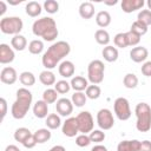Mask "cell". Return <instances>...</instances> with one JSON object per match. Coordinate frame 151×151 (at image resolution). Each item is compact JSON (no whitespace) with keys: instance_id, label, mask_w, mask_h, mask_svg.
Instances as JSON below:
<instances>
[{"instance_id":"cell-1","label":"cell","mask_w":151,"mask_h":151,"mask_svg":"<svg viewBox=\"0 0 151 151\" xmlns=\"http://www.w3.org/2000/svg\"><path fill=\"white\" fill-rule=\"evenodd\" d=\"M70 52H71V46L68 42L64 40L57 41L53 45H51L47 48V51L42 54L41 63L46 70H52L58 65V63L61 59L68 55Z\"/></svg>"},{"instance_id":"cell-2","label":"cell","mask_w":151,"mask_h":151,"mask_svg":"<svg viewBox=\"0 0 151 151\" xmlns=\"http://www.w3.org/2000/svg\"><path fill=\"white\" fill-rule=\"evenodd\" d=\"M32 32L34 35L42 38L45 41H53L59 34L54 19L50 17H44L35 20L32 26Z\"/></svg>"},{"instance_id":"cell-3","label":"cell","mask_w":151,"mask_h":151,"mask_svg":"<svg viewBox=\"0 0 151 151\" xmlns=\"http://www.w3.org/2000/svg\"><path fill=\"white\" fill-rule=\"evenodd\" d=\"M33 100L32 92L26 87H21L17 91V99L12 105L11 113L15 119H22L27 114Z\"/></svg>"},{"instance_id":"cell-4","label":"cell","mask_w":151,"mask_h":151,"mask_svg":"<svg viewBox=\"0 0 151 151\" xmlns=\"http://www.w3.org/2000/svg\"><path fill=\"white\" fill-rule=\"evenodd\" d=\"M137 117L136 127L139 132H147L151 129V107L146 103H138L134 107Z\"/></svg>"},{"instance_id":"cell-5","label":"cell","mask_w":151,"mask_h":151,"mask_svg":"<svg viewBox=\"0 0 151 151\" xmlns=\"http://www.w3.org/2000/svg\"><path fill=\"white\" fill-rule=\"evenodd\" d=\"M105 65L101 60L94 59L87 66V80L93 85H98L104 80Z\"/></svg>"},{"instance_id":"cell-6","label":"cell","mask_w":151,"mask_h":151,"mask_svg":"<svg viewBox=\"0 0 151 151\" xmlns=\"http://www.w3.org/2000/svg\"><path fill=\"white\" fill-rule=\"evenodd\" d=\"M24 22L19 17H5L0 20V29L5 34L17 35L21 32Z\"/></svg>"},{"instance_id":"cell-7","label":"cell","mask_w":151,"mask_h":151,"mask_svg":"<svg viewBox=\"0 0 151 151\" xmlns=\"http://www.w3.org/2000/svg\"><path fill=\"white\" fill-rule=\"evenodd\" d=\"M113 110L119 120H127L131 117V109L130 103L126 98L119 97L113 103Z\"/></svg>"},{"instance_id":"cell-8","label":"cell","mask_w":151,"mask_h":151,"mask_svg":"<svg viewBox=\"0 0 151 151\" xmlns=\"http://www.w3.org/2000/svg\"><path fill=\"white\" fill-rule=\"evenodd\" d=\"M76 118H77V122H78L79 132L87 134V132H92L93 131L94 122H93L92 114L88 111H81Z\"/></svg>"},{"instance_id":"cell-9","label":"cell","mask_w":151,"mask_h":151,"mask_svg":"<svg viewBox=\"0 0 151 151\" xmlns=\"http://www.w3.org/2000/svg\"><path fill=\"white\" fill-rule=\"evenodd\" d=\"M97 124L101 130H110L114 125L113 114L109 109H101L97 113Z\"/></svg>"},{"instance_id":"cell-10","label":"cell","mask_w":151,"mask_h":151,"mask_svg":"<svg viewBox=\"0 0 151 151\" xmlns=\"http://www.w3.org/2000/svg\"><path fill=\"white\" fill-rule=\"evenodd\" d=\"M61 131H63V133H64L66 137H74V136L79 132L77 118H76V117H70V118H67V119L63 123Z\"/></svg>"},{"instance_id":"cell-11","label":"cell","mask_w":151,"mask_h":151,"mask_svg":"<svg viewBox=\"0 0 151 151\" xmlns=\"http://www.w3.org/2000/svg\"><path fill=\"white\" fill-rule=\"evenodd\" d=\"M55 110L57 112L63 116V117H67L72 113L73 111V103L72 100L67 99V98H60L57 100V104H55Z\"/></svg>"},{"instance_id":"cell-12","label":"cell","mask_w":151,"mask_h":151,"mask_svg":"<svg viewBox=\"0 0 151 151\" xmlns=\"http://www.w3.org/2000/svg\"><path fill=\"white\" fill-rule=\"evenodd\" d=\"M18 79V74H17V71L15 68L11 67V66H7V67H4L0 72V80L1 83L4 84H7V85H13Z\"/></svg>"},{"instance_id":"cell-13","label":"cell","mask_w":151,"mask_h":151,"mask_svg":"<svg viewBox=\"0 0 151 151\" xmlns=\"http://www.w3.org/2000/svg\"><path fill=\"white\" fill-rule=\"evenodd\" d=\"M149 55V51L144 46H136L130 51V58L134 63H142L145 61Z\"/></svg>"},{"instance_id":"cell-14","label":"cell","mask_w":151,"mask_h":151,"mask_svg":"<svg viewBox=\"0 0 151 151\" xmlns=\"http://www.w3.org/2000/svg\"><path fill=\"white\" fill-rule=\"evenodd\" d=\"M14 51L7 44H0V63L9 64L14 60Z\"/></svg>"},{"instance_id":"cell-15","label":"cell","mask_w":151,"mask_h":151,"mask_svg":"<svg viewBox=\"0 0 151 151\" xmlns=\"http://www.w3.org/2000/svg\"><path fill=\"white\" fill-rule=\"evenodd\" d=\"M144 0H123L122 1V9L125 13H132L137 9H140L144 6Z\"/></svg>"},{"instance_id":"cell-16","label":"cell","mask_w":151,"mask_h":151,"mask_svg":"<svg viewBox=\"0 0 151 151\" xmlns=\"http://www.w3.org/2000/svg\"><path fill=\"white\" fill-rule=\"evenodd\" d=\"M58 71H59V74L63 78H71L76 72V67H74V64L72 61L64 60V61L60 63V65L58 67Z\"/></svg>"},{"instance_id":"cell-17","label":"cell","mask_w":151,"mask_h":151,"mask_svg":"<svg viewBox=\"0 0 151 151\" xmlns=\"http://www.w3.org/2000/svg\"><path fill=\"white\" fill-rule=\"evenodd\" d=\"M139 149H140V142L137 139L122 140L117 146V151H139Z\"/></svg>"},{"instance_id":"cell-18","label":"cell","mask_w":151,"mask_h":151,"mask_svg":"<svg viewBox=\"0 0 151 151\" xmlns=\"http://www.w3.org/2000/svg\"><path fill=\"white\" fill-rule=\"evenodd\" d=\"M33 113L37 118H47L48 113V104L45 100H38L33 106Z\"/></svg>"},{"instance_id":"cell-19","label":"cell","mask_w":151,"mask_h":151,"mask_svg":"<svg viewBox=\"0 0 151 151\" xmlns=\"http://www.w3.org/2000/svg\"><path fill=\"white\" fill-rule=\"evenodd\" d=\"M79 15L83 19H91L94 15V6L90 1L81 2L79 6Z\"/></svg>"},{"instance_id":"cell-20","label":"cell","mask_w":151,"mask_h":151,"mask_svg":"<svg viewBox=\"0 0 151 151\" xmlns=\"http://www.w3.org/2000/svg\"><path fill=\"white\" fill-rule=\"evenodd\" d=\"M71 87L76 91V92H83L84 90L87 88L88 86V81L87 79H85L84 77H80V76H76L71 79Z\"/></svg>"},{"instance_id":"cell-21","label":"cell","mask_w":151,"mask_h":151,"mask_svg":"<svg viewBox=\"0 0 151 151\" xmlns=\"http://www.w3.org/2000/svg\"><path fill=\"white\" fill-rule=\"evenodd\" d=\"M101 54H103V58H104L107 63H113V61H116V60L118 59V55H119L118 50H117L116 47L111 46V45L105 46V47L103 48V51H101Z\"/></svg>"},{"instance_id":"cell-22","label":"cell","mask_w":151,"mask_h":151,"mask_svg":"<svg viewBox=\"0 0 151 151\" xmlns=\"http://www.w3.org/2000/svg\"><path fill=\"white\" fill-rule=\"evenodd\" d=\"M96 22L99 27L105 28L111 24V14L107 11H100L96 15Z\"/></svg>"},{"instance_id":"cell-23","label":"cell","mask_w":151,"mask_h":151,"mask_svg":"<svg viewBox=\"0 0 151 151\" xmlns=\"http://www.w3.org/2000/svg\"><path fill=\"white\" fill-rule=\"evenodd\" d=\"M39 80L42 85L46 86H51L53 84H55V76L53 72H51L50 70H45L42 72H40L39 74Z\"/></svg>"},{"instance_id":"cell-24","label":"cell","mask_w":151,"mask_h":151,"mask_svg":"<svg viewBox=\"0 0 151 151\" xmlns=\"http://www.w3.org/2000/svg\"><path fill=\"white\" fill-rule=\"evenodd\" d=\"M26 14L29 15L31 18H35L38 15H40L41 13V5L37 1H29L27 5H26Z\"/></svg>"},{"instance_id":"cell-25","label":"cell","mask_w":151,"mask_h":151,"mask_svg":"<svg viewBox=\"0 0 151 151\" xmlns=\"http://www.w3.org/2000/svg\"><path fill=\"white\" fill-rule=\"evenodd\" d=\"M11 45H12V47H13L14 50H17V51H24V50L26 48V46H27V40H26V38H25L24 35L17 34V35H14V37L12 38Z\"/></svg>"},{"instance_id":"cell-26","label":"cell","mask_w":151,"mask_h":151,"mask_svg":"<svg viewBox=\"0 0 151 151\" xmlns=\"http://www.w3.org/2000/svg\"><path fill=\"white\" fill-rule=\"evenodd\" d=\"M94 39L99 44V45H103V46H107L109 42H110V34L106 29L104 28H100V29H97L96 33H94Z\"/></svg>"},{"instance_id":"cell-27","label":"cell","mask_w":151,"mask_h":151,"mask_svg":"<svg viewBox=\"0 0 151 151\" xmlns=\"http://www.w3.org/2000/svg\"><path fill=\"white\" fill-rule=\"evenodd\" d=\"M19 80L20 83L26 86V87H29V86H33L35 84V77L32 72H28V71H24L20 73L19 76Z\"/></svg>"},{"instance_id":"cell-28","label":"cell","mask_w":151,"mask_h":151,"mask_svg":"<svg viewBox=\"0 0 151 151\" xmlns=\"http://www.w3.org/2000/svg\"><path fill=\"white\" fill-rule=\"evenodd\" d=\"M33 134H34L35 140H37L38 144L46 143L47 140L51 139V131H50L48 129H39V130H37Z\"/></svg>"},{"instance_id":"cell-29","label":"cell","mask_w":151,"mask_h":151,"mask_svg":"<svg viewBox=\"0 0 151 151\" xmlns=\"http://www.w3.org/2000/svg\"><path fill=\"white\" fill-rule=\"evenodd\" d=\"M46 126L51 130H55L58 129L60 125H61V120H60V117L57 114V113H51L47 116L46 118V122H45Z\"/></svg>"},{"instance_id":"cell-30","label":"cell","mask_w":151,"mask_h":151,"mask_svg":"<svg viewBox=\"0 0 151 151\" xmlns=\"http://www.w3.org/2000/svg\"><path fill=\"white\" fill-rule=\"evenodd\" d=\"M123 84L126 88H136L138 85V77L134 73H127L124 76Z\"/></svg>"},{"instance_id":"cell-31","label":"cell","mask_w":151,"mask_h":151,"mask_svg":"<svg viewBox=\"0 0 151 151\" xmlns=\"http://www.w3.org/2000/svg\"><path fill=\"white\" fill-rule=\"evenodd\" d=\"M31 134H32V133H31V131H29L28 129H26V127H19V129H17L15 132H14V139H15L17 142H19V143L22 144Z\"/></svg>"},{"instance_id":"cell-32","label":"cell","mask_w":151,"mask_h":151,"mask_svg":"<svg viewBox=\"0 0 151 151\" xmlns=\"http://www.w3.org/2000/svg\"><path fill=\"white\" fill-rule=\"evenodd\" d=\"M28 51L31 54H40L44 51V42L38 39L32 40L28 44Z\"/></svg>"},{"instance_id":"cell-33","label":"cell","mask_w":151,"mask_h":151,"mask_svg":"<svg viewBox=\"0 0 151 151\" xmlns=\"http://www.w3.org/2000/svg\"><path fill=\"white\" fill-rule=\"evenodd\" d=\"M42 100H45L47 104L57 103L58 100V92L54 88H47L42 93Z\"/></svg>"},{"instance_id":"cell-34","label":"cell","mask_w":151,"mask_h":151,"mask_svg":"<svg viewBox=\"0 0 151 151\" xmlns=\"http://www.w3.org/2000/svg\"><path fill=\"white\" fill-rule=\"evenodd\" d=\"M85 94L90 99H98L100 97V94H101V90H100V87L98 85H93L92 84V85L87 86V88L85 90Z\"/></svg>"},{"instance_id":"cell-35","label":"cell","mask_w":151,"mask_h":151,"mask_svg":"<svg viewBox=\"0 0 151 151\" xmlns=\"http://www.w3.org/2000/svg\"><path fill=\"white\" fill-rule=\"evenodd\" d=\"M72 103H73V105H76L77 107H81V106H84L85 104H86V100H87V97H86V94L85 93H83V92H74L73 94H72Z\"/></svg>"},{"instance_id":"cell-36","label":"cell","mask_w":151,"mask_h":151,"mask_svg":"<svg viewBox=\"0 0 151 151\" xmlns=\"http://www.w3.org/2000/svg\"><path fill=\"white\" fill-rule=\"evenodd\" d=\"M137 20L149 27V26L151 25V11H150V9H142V11L138 13Z\"/></svg>"},{"instance_id":"cell-37","label":"cell","mask_w":151,"mask_h":151,"mask_svg":"<svg viewBox=\"0 0 151 151\" xmlns=\"http://www.w3.org/2000/svg\"><path fill=\"white\" fill-rule=\"evenodd\" d=\"M130 31H132V32H134V33H137L138 35H140V37H142V35H144V34H146V33H147V26H145V25H144V24H142L140 21L136 20L134 22H132Z\"/></svg>"},{"instance_id":"cell-38","label":"cell","mask_w":151,"mask_h":151,"mask_svg":"<svg viewBox=\"0 0 151 151\" xmlns=\"http://www.w3.org/2000/svg\"><path fill=\"white\" fill-rule=\"evenodd\" d=\"M113 42L117 47L119 48H125L129 46L127 44V38H126V33H117L113 38Z\"/></svg>"},{"instance_id":"cell-39","label":"cell","mask_w":151,"mask_h":151,"mask_svg":"<svg viewBox=\"0 0 151 151\" xmlns=\"http://www.w3.org/2000/svg\"><path fill=\"white\" fill-rule=\"evenodd\" d=\"M54 90L59 93V94H65L71 90V84L67 83L66 80H59L55 83L54 85Z\"/></svg>"},{"instance_id":"cell-40","label":"cell","mask_w":151,"mask_h":151,"mask_svg":"<svg viewBox=\"0 0 151 151\" xmlns=\"http://www.w3.org/2000/svg\"><path fill=\"white\" fill-rule=\"evenodd\" d=\"M44 9L50 14H54L59 11V4L55 0H46L44 2Z\"/></svg>"},{"instance_id":"cell-41","label":"cell","mask_w":151,"mask_h":151,"mask_svg":"<svg viewBox=\"0 0 151 151\" xmlns=\"http://www.w3.org/2000/svg\"><path fill=\"white\" fill-rule=\"evenodd\" d=\"M126 33V38H127V44L129 46H137L140 41V35H138L137 33L132 32V31H129V32H125Z\"/></svg>"},{"instance_id":"cell-42","label":"cell","mask_w":151,"mask_h":151,"mask_svg":"<svg viewBox=\"0 0 151 151\" xmlns=\"http://www.w3.org/2000/svg\"><path fill=\"white\" fill-rule=\"evenodd\" d=\"M76 144H77L79 147L88 146V145L91 144L90 136H87V134H85V133H81V134L77 136V138H76Z\"/></svg>"},{"instance_id":"cell-43","label":"cell","mask_w":151,"mask_h":151,"mask_svg":"<svg viewBox=\"0 0 151 151\" xmlns=\"http://www.w3.org/2000/svg\"><path fill=\"white\" fill-rule=\"evenodd\" d=\"M90 139L94 143H101L105 139V133L101 130H93L92 132H90Z\"/></svg>"},{"instance_id":"cell-44","label":"cell","mask_w":151,"mask_h":151,"mask_svg":"<svg viewBox=\"0 0 151 151\" xmlns=\"http://www.w3.org/2000/svg\"><path fill=\"white\" fill-rule=\"evenodd\" d=\"M37 144H38V143H37V140H35L34 134H31V136L22 143V145H24L26 149H32V147H34Z\"/></svg>"},{"instance_id":"cell-45","label":"cell","mask_w":151,"mask_h":151,"mask_svg":"<svg viewBox=\"0 0 151 151\" xmlns=\"http://www.w3.org/2000/svg\"><path fill=\"white\" fill-rule=\"evenodd\" d=\"M0 109H1V122H2L7 113V101L5 98H0Z\"/></svg>"},{"instance_id":"cell-46","label":"cell","mask_w":151,"mask_h":151,"mask_svg":"<svg viewBox=\"0 0 151 151\" xmlns=\"http://www.w3.org/2000/svg\"><path fill=\"white\" fill-rule=\"evenodd\" d=\"M142 73L145 77H151V61H145L142 66Z\"/></svg>"},{"instance_id":"cell-47","label":"cell","mask_w":151,"mask_h":151,"mask_svg":"<svg viewBox=\"0 0 151 151\" xmlns=\"http://www.w3.org/2000/svg\"><path fill=\"white\" fill-rule=\"evenodd\" d=\"M139 151H151V142L150 140H143L140 142V149Z\"/></svg>"},{"instance_id":"cell-48","label":"cell","mask_w":151,"mask_h":151,"mask_svg":"<svg viewBox=\"0 0 151 151\" xmlns=\"http://www.w3.org/2000/svg\"><path fill=\"white\" fill-rule=\"evenodd\" d=\"M6 11H7V5L5 1L1 0L0 1V15H4L6 13Z\"/></svg>"},{"instance_id":"cell-49","label":"cell","mask_w":151,"mask_h":151,"mask_svg":"<svg viewBox=\"0 0 151 151\" xmlns=\"http://www.w3.org/2000/svg\"><path fill=\"white\" fill-rule=\"evenodd\" d=\"M91 151H107V149L104 146V145H96V146H93L92 147V150Z\"/></svg>"},{"instance_id":"cell-50","label":"cell","mask_w":151,"mask_h":151,"mask_svg":"<svg viewBox=\"0 0 151 151\" xmlns=\"http://www.w3.org/2000/svg\"><path fill=\"white\" fill-rule=\"evenodd\" d=\"M50 151H66V149L63 145H54L53 147L50 149Z\"/></svg>"},{"instance_id":"cell-51","label":"cell","mask_w":151,"mask_h":151,"mask_svg":"<svg viewBox=\"0 0 151 151\" xmlns=\"http://www.w3.org/2000/svg\"><path fill=\"white\" fill-rule=\"evenodd\" d=\"M5 151H20V150H19V147L15 146V145H8V146H6Z\"/></svg>"},{"instance_id":"cell-52","label":"cell","mask_w":151,"mask_h":151,"mask_svg":"<svg viewBox=\"0 0 151 151\" xmlns=\"http://www.w3.org/2000/svg\"><path fill=\"white\" fill-rule=\"evenodd\" d=\"M117 4V0H113V1H105V5H116Z\"/></svg>"},{"instance_id":"cell-53","label":"cell","mask_w":151,"mask_h":151,"mask_svg":"<svg viewBox=\"0 0 151 151\" xmlns=\"http://www.w3.org/2000/svg\"><path fill=\"white\" fill-rule=\"evenodd\" d=\"M146 5H147V7H149V9L151 11V0H147V2H146Z\"/></svg>"}]
</instances>
